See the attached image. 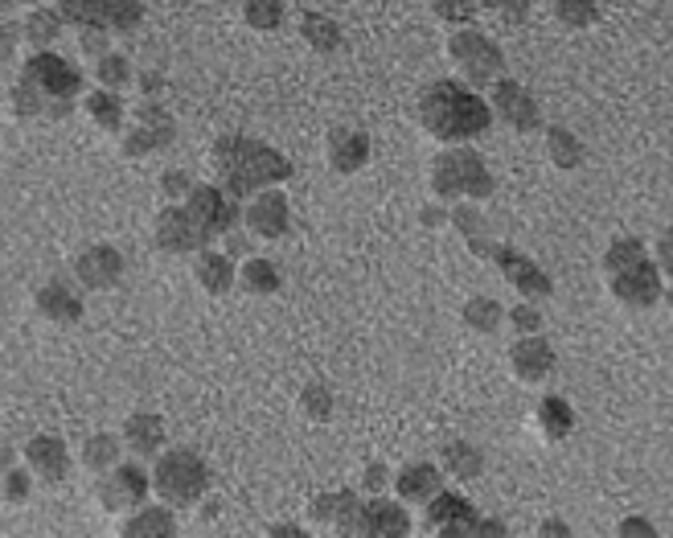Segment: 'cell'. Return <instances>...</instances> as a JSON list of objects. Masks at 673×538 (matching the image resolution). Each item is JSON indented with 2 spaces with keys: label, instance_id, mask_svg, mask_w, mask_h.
<instances>
[{
  "label": "cell",
  "instance_id": "30bf717a",
  "mask_svg": "<svg viewBox=\"0 0 673 538\" xmlns=\"http://www.w3.org/2000/svg\"><path fill=\"white\" fill-rule=\"evenodd\" d=\"M157 247L165 251V255H198V251H206L214 239L201 231V222L189 214L186 202H172L165 205L157 214Z\"/></svg>",
  "mask_w": 673,
  "mask_h": 538
},
{
  "label": "cell",
  "instance_id": "836d02e7",
  "mask_svg": "<svg viewBox=\"0 0 673 538\" xmlns=\"http://www.w3.org/2000/svg\"><path fill=\"white\" fill-rule=\"evenodd\" d=\"M119 452H124V440L112 436V432H91L83 440V468L91 473H107V468L119 465Z\"/></svg>",
  "mask_w": 673,
  "mask_h": 538
},
{
  "label": "cell",
  "instance_id": "603a6c76",
  "mask_svg": "<svg viewBox=\"0 0 673 538\" xmlns=\"http://www.w3.org/2000/svg\"><path fill=\"white\" fill-rule=\"evenodd\" d=\"M193 279H198L210 296H227V292L239 284L234 255H230V251H214V247L198 251V255H193Z\"/></svg>",
  "mask_w": 673,
  "mask_h": 538
},
{
  "label": "cell",
  "instance_id": "bcb514c9",
  "mask_svg": "<svg viewBox=\"0 0 673 538\" xmlns=\"http://www.w3.org/2000/svg\"><path fill=\"white\" fill-rule=\"evenodd\" d=\"M505 317H509V325H514L517 334H538V329H543V308L534 305V300H522V305H514Z\"/></svg>",
  "mask_w": 673,
  "mask_h": 538
},
{
  "label": "cell",
  "instance_id": "44dd1931",
  "mask_svg": "<svg viewBox=\"0 0 673 538\" xmlns=\"http://www.w3.org/2000/svg\"><path fill=\"white\" fill-rule=\"evenodd\" d=\"M440 489H444V473H440V465H431V461H411V465H402L399 473H395V494H399V502H407V506H428Z\"/></svg>",
  "mask_w": 673,
  "mask_h": 538
},
{
  "label": "cell",
  "instance_id": "8fae6325",
  "mask_svg": "<svg viewBox=\"0 0 673 538\" xmlns=\"http://www.w3.org/2000/svg\"><path fill=\"white\" fill-rule=\"evenodd\" d=\"M488 103H493V116H502L505 124L514 131H522V136L543 128V103L534 99V91L522 87L517 78H497Z\"/></svg>",
  "mask_w": 673,
  "mask_h": 538
},
{
  "label": "cell",
  "instance_id": "9a60e30c",
  "mask_svg": "<svg viewBox=\"0 0 673 538\" xmlns=\"http://www.w3.org/2000/svg\"><path fill=\"white\" fill-rule=\"evenodd\" d=\"M411 535V514L407 502H390V497H366L354 518V538H402Z\"/></svg>",
  "mask_w": 673,
  "mask_h": 538
},
{
  "label": "cell",
  "instance_id": "e575fe53",
  "mask_svg": "<svg viewBox=\"0 0 673 538\" xmlns=\"http://www.w3.org/2000/svg\"><path fill=\"white\" fill-rule=\"evenodd\" d=\"M62 25H66V17L57 13V9H50V4H38V9H29L21 33H25L38 50H50V45L57 42V33H62Z\"/></svg>",
  "mask_w": 673,
  "mask_h": 538
},
{
  "label": "cell",
  "instance_id": "277c9868",
  "mask_svg": "<svg viewBox=\"0 0 673 538\" xmlns=\"http://www.w3.org/2000/svg\"><path fill=\"white\" fill-rule=\"evenodd\" d=\"M153 494L172 509L198 506L210 494V465L193 449H169L153 461Z\"/></svg>",
  "mask_w": 673,
  "mask_h": 538
},
{
  "label": "cell",
  "instance_id": "b9f144b4",
  "mask_svg": "<svg viewBox=\"0 0 673 538\" xmlns=\"http://www.w3.org/2000/svg\"><path fill=\"white\" fill-rule=\"evenodd\" d=\"M95 78L107 91H124L136 78V71H132V62L124 54H103V59H95Z\"/></svg>",
  "mask_w": 673,
  "mask_h": 538
},
{
  "label": "cell",
  "instance_id": "52a82bcc",
  "mask_svg": "<svg viewBox=\"0 0 673 538\" xmlns=\"http://www.w3.org/2000/svg\"><path fill=\"white\" fill-rule=\"evenodd\" d=\"M132 116H136L132 128H124V152L128 157H153V152L177 140V119L169 116V107L160 99H140Z\"/></svg>",
  "mask_w": 673,
  "mask_h": 538
},
{
  "label": "cell",
  "instance_id": "f5cc1de1",
  "mask_svg": "<svg viewBox=\"0 0 673 538\" xmlns=\"http://www.w3.org/2000/svg\"><path fill=\"white\" fill-rule=\"evenodd\" d=\"M136 83H140L144 99H160V95H165V74H160V71H144V74H136Z\"/></svg>",
  "mask_w": 673,
  "mask_h": 538
},
{
  "label": "cell",
  "instance_id": "3957f363",
  "mask_svg": "<svg viewBox=\"0 0 673 538\" xmlns=\"http://www.w3.org/2000/svg\"><path fill=\"white\" fill-rule=\"evenodd\" d=\"M497 190V177L488 169V160L469 145H452L448 152L431 160V193L444 198H460V202H485Z\"/></svg>",
  "mask_w": 673,
  "mask_h": 538
},
{
  "label": "cell",
  "instance_id": "7bdbcfd3",
  "mask_svg": "<svg viewBox=\"0 0 673 538\" xmlns=\"http://www.w3.org/2000/svg\"><path fill=\"white\" fill-rule=\"evenodd\" d=\"M9 107H13V116L29 119V116H45V107H50V99H45L42 91L33 87L29 78H17L13 91H9Z\"/></svg>",
  "mask_w": 673,
  "mask_h": 538
},
{
  "label": "cell",
  "instance_id": "484cf974",
  "mask_svg": "<svg viewBox=\"0 0 673 538\" xmlns=\"http://www.w3.org/2000/svg\"><path fill=\"white\" fill-rule=\"evenodd\" d=\"M33 300H38V313L50 317L54 325H78L83 320V296L71 284H62V279L42 284V288L33 292Z\"/></svg>",
  "mask_w": 673,
  "mask_h": 538
},
{
  "label": "cell",
  "instance_id": "e0dca14e",
  "mask_svg": "<svg viewBox=\"0 0 673 538\" xmlns=\"http://www.w3.org/2000/svg\"><path fill=\"white\" fill-rule=\"evenodd\" d=\"M119 276H124V251L112 247V243H95V247H86L83 255L74 260V279H78L86 292L115 288Z\"/></svg>",
  "mask_w": 673,
  "mask_h": 538
},
{
  "label": "cell",
  "instance_id": "1f68e13d",
  "mask_svg": "<svg viewBox=\"0 0 673 538\" xmlns=\"http://www.w3.org/2000/svg\"><path fill=\"white\" fill-rule=\"evenodd\" d=\"M301 38H304V45H313L316 54H337L345 42V30L333 21V17L308 9V13L301 17Z\"/></svg>",
  "mask_w": 673,
  "mask_h": 538
},
{
  "label": "cell",
  "instance_id": "8992f818",
  "mask_svg": "<svg viewBox=\"0 0 673 538\" xmlns=\"http://www.w3.org/2000/svg\"><path fill=\"white\" fill-rule=\"evenodd\" d=\"M448 54H452V62L460 66L464 83H473V87L497 83V78H502V71H505L502 45L493 42L488 33L473 30V25H464V30H456L452 38H448Z\"/></svg>",
  "mask_w": 673,
  "mask_h": 538
},
{
  "label": "cell",
  "instance_id": "ac0fdd59",
  "mask_svg": "<svg viewBox=\"0 0 673 538\" xmlns=\"http://www.w3.org/2000/svg\"><path fill=\"white\" fill-rule=\"evenodd\" d=\"M246 231L259 234V239H284L292 231V205L280 190H263L255 193L243 210Z\"/></svg>",
  "mask_w": 673,
  "mask_h": 538
},
{
  "label": "cell",
  "instance_id": "ffe728a7",
  "mask_svg": "<svg viewBox=\"0 0 673 538\" xmlns=\"http://www.w3.org/2000/svg\"><path fill=\"white\" fill-rule=\"evenodd\" d=\"M370 131L361 128H333L329 140H325V157H329V169L341 177H354L370 165Z\"/></svg>",
  "mask_w": 673,
  "mask_h": 538
},
{
  "label": "cell",
  "instance_id": "4316f807",
  "mask_svg": "<svg viewBox=\"0 0 673 538\" xmlns=\"http://www.w3.org/2000/svg\"><path fill=\"white\" fill-rule=\"evenodd\" d=\"M546 157H550V165H555V169H562V173H575V169H583V165H588V145H583L571 128L550 124V128H546Z\"/></svg>",
  "mask_w": 673,
  "mask_h": 538
},
{
  "label": "cell",
  "instance_id": "d590c367",
  "mask_svg": "<svg viewBox=\"0 0 673 538\" xmlns=\"http://www.w3.org/2000/svg\"><path fill=\"white\" fill-rule=\"evenodd\" d=\"M460 317H464V325H469L473 334L493 337V334H497V329H502L505 308H502V300H493V296H473L469 305L460 308Z\"/></svg>",
  "mask_w": 673,
  "mask_h": 538
},
{
  "label": "cell",
  "instance_id": "91938a15",
  "mask_svg": "<svg viewBox=\"0 0 673 538\" xmlns=\"http://www.w3.org/2000/svg\"><path fill=\"white\" fill-rule=\"evenodd\" d=\"M246 251V239H239V234H234V239H230V255H243Z\"/></svg>",
  "mask_w": 673,
  "mask_h": 538
},
{
  "label": "cell",
  "instance_id": "f1b7e54d",
  "mask_svg": "<svg viewBox=\"0 0 673 538\" xmlns=\"http://www.w3.org/2000/svg\"><path fill=\"white\" fill-rule=\"evenodd\" d=\"M448 222L456 226L460 234H464V243H469V251H476V255H485V260H493V251H497V243L488 239V219L476 210V202H460L452 214H448Z\"/></svg>",
  "mask_w": 673,
  "mask_h": 538
},
{
  "label": "cell",
  "instance_id": "d6a6232c",
  "mask_svg": "<svg viewBox=\"0 0 673 538\" xmlns=\"http://www.w3.org/2000/svg\"><path fill=\"white\" fill-rule=\"evenodd\" d=\"M538 428H543L546 440H567L575 432V408L562 399V394H546L543 403H538Z\"/></svg>",
  "mask_w": 673,
  "mask_h": 538
},
{
  "label": "cell",
  "instance_id": "7a4b0ae2",
  "mask_svg": "<svg viewBox=\"0 0 673 538\" xmlns=\"http://www.w3.org/2000/svg\"><path fill=\"white\" fill-rule=\"evenodd\" d=\"M419 124L440 145H469L493 128V103L481 99L476 87L460 78H435L419 91Z\"/></svg>",
  "mask_w": 673,
  "mask_h": 538
},
{
  "label": "cell",
  "instance_id": "f35d334b",
  "mask_svg": "<svg viewBox=\"0 0 673 538\" xmlns=\"http://www.w3.org/2000/svg\"><path fill=\"white\" fill-rule=\"evenodd\" d=\"M555 17L567 30H591L600 25V0H555Z\"/></svg>",
  "mask_w": 673,
  "mask_h": 538
},
{
  "label": "cell",
  "instance_id": "f6af8a7d",
  "mask_svg": "<svg viewBox=\"0 0 673 538\" xmlns=\"http://www.w3.org/2000/svg\"><path fill=\"white\" fill-rule=\"evenodd\" d=\"M481 9H488L493 17H502L505 25H522L526 17H530V0H476Z\"/></svg>",
  "mask_w": 673,
  "mask_h": 538
},
{
  "label": "cell",
  "instance_id": "6f0895ef",
  "mask_svg": "<svg viewBox=\"0 0 673 538\" xmlns=\"http://www.w3.org/2000/svg\"><path fill=\"white\" fill-rule=\"evenodd\" d=\"M13 45H17V30L13 21H4V62H13Z\"/></svg>",
  "mask_w": 673,
  "mask_h": 538
},
{
  "label": "cell",
  "instance_id": "83f0119b",
  "mask_svg": "<svg viewBox=\"0 0 673 538\" xmlns=\"http://www.w3.org/2000/svg\"><path fill=\"white\" fill-rule=\"evenodd\" d=\"M119 530H124V538H172L177 535V518H172L169 502H160V506L132 509V518Z\"/></svg>",
  "mask_w": 673,
  "mask_h": 538
},
{
  "label": "cell",
  "instance_id": "7c38bea8",
  "mask_svg": "<svg viewBox=\"0 0 673 538\" xmlns=\"http://www.w3.org/2000/svg\"><path fill=\"white\" fill-rule=\"evenodd\" d=\"M148 473L140 465H115L103 473V481L95 485L99 494V506L107 514H128V509H140L148 502Z\"/></svg>",
  "mask_w": 673,
  "mask_h": 538
},
{
  "label": "cell",
  "instance_id": "11a10c76",
  "mask_svg": "<svg viewBox=\"0 0 673 538\" xmlns=\"http://www.w3.org/2000/svg\"><path fill=\"white\" fill-rule=\"evenodd\" d=\"M538 538H571V526L562 523V518H543V526H538Z\"/></svg>",
  "mask_w": 673,
  "mask_h": 538
},
{
  "label": "cell",
  "instance_id": "816d5d0a",
  "mask_svg": "<svg viewBox=\"0 0 673 538\" xmlns=\"http://www.w3.org/2000/svg\"><path fill=\"white\" fill-rule=\"evenodd\" d=\"M658 267H661V276L673 279V226H665L658 239Z\"/></svg>",
  "mask_w": 673,
  "mask_h": 538
},
{
  "label": "cell",
  "instance_id": "5bb4252c",
  "mask_svg": "<svg viewBox=\"0 0 673 538\" xmlns=\"http://www.w3.org/2000/svg\"><path fill=\"white\" fill-rule=\"evenodd\" d=\"M608 288H612V296H617L620 305L629 308H653L661 305V296H665V288H661V267L649 260V255L641 263L624 267V272H612V276H608Z\"/></svg>",
  "mask_w": 673,
  "mask_h": 538
},
{
  "label": "cell",
  "instance_id": "680465c9",
  "mask_svg": "<svg viewBox=\"0 0 673 538\" xmlns=\"http://www.w3.org/2000/svg\"><path fill=\"white\" fill-rule=\"evenodd\" d=\"M440 222H444V210H435V205L423 210V226H440Z\"/></svg>",
  "mask_w": 673,
  "mask_h": 538
},
{
  "label": "cell",
  "instance_id": "7dc6e473",
  "mask_svg": "<svg viewBox=\"0 0 673 538\" xmlns=\"http://www.w3.org/2000/svg\"><path fill=\"white\" fill-rule=\"evenodd\" d=\"M29 473L33 468H13V465H4V502L9 506H21V502H29Z\"/></svg>",
  "mask_w": 673,
  "mask_h": 538
},
{
  "label": "cell",
  "instance_id": "9f6ffc18",
  "mask_svg": "<svg viewBox=\"0 0 673 538\" xmlns=\"http://www.w3.org/2000/svg\"><path fill=\"white\" fill-rule=\"evenodd\" d=\"M267 535H272V538H280V535H284V538H304L308 530H301V526H292V523H280V526H267Z\"/></svg>",
  "mask_w": 673,
  "mask_h": 538
},
{
  "label": "cell",
  "instance_id": "f546056e",
  "mask_svg": "<svg viewBox=\"0 0 673 538\" xmlns=\"http://www.w3.org/2000/svg\"><path fill=\"white\" fill-rule=\"evenodd\" d=\"M440 461H444V473H452L456 481H476L485 473V452L469 440H448Z\"/></svg>",
  "mask_w": 673,
  "mask_h": 538
},
{
  "label": "cell",
  "instance_id": "94428289",
  "mask_svg": "<svg viewBox=\"0 0 673 538\" xmlns=\"http://www.w3.org/2000/svg\"><path fill=\"white\" fill-rule=\"evenodd\" d=\"M201 518H218V502H206V506H201Z\"/></svg>",
  "mask_w": 673,
  "mask_h": 538
},
{
  "label": "cell",
  "instance_id": "4dcf8cb0",
  "mask_svg": "<svg viewBox=\"0 0 673 538\" xmlns=\"http://www.w3.org/2000/svg\"><path fill=\"white\" fill-rule=\"evenodd\" d=\"M83 107H86V116L95 119L103 131H124V119H128V107H124V99H119V91H91V95H83Z\"/></svg>",
  "mask_w": 673,
  "mask_h": 538
},
{
  "label": "cell",
  "instance_id": "681fc988",
  "mask_svg": "<svg viewBox=\"0 0 673 538\" xmlns=\"http://www.w3.org/2000/svg\"><path fill=\"white\" fill-rule=\"evenodd\" d=\"M390 481V468L382 461H370V465L361 468V494H382Z\"/></svg>",
  "mask_w": 673,
  "mask_h": 538
},
{
  "label": "cell",
  "instance_id": "8d00e7d4",
  "mask_svg": "<svg viewBox=\"0 0 673 538\" xmlns=\"http://www.w3.org/2000/svg\"><path fill=\"white\" fill-rule=\"evenodd\" d=\"M239 284H243L251 296H275L280 292V284H284V276H280V267H275L272 260H246L243 267H239Z\"/></svg>",
  "mask_w": 673,
  "mask_h": 538
},
{
  "label": "cell",
  "instance_id": "7402d4cb",
  "mask_svg": "<svg viewBox=\"0 0 673 538\" xmlns=\"http://www.w3.org/2000/svg\"><path fill=\"white\" fill-rule=\"evenodd\" d=\"M25 465L33 468V477H42L45 485H57V481L71 473V452L62 444V436H33L25 444Z\"/></svg>",
  "mask_w": 673,
  "mask_h": 538
},
{
  "label": "cell",
  "instance_id": "cb8c5ba5",
  "mask_svg": "<svg viewBox=\"0 0 673 538\" xmlns=\"http://www.w3.org/2000/svg\"><path fill=\"white\" fill-rule=\"evenodd\" d=\"M358 506L361 497L354 489H333V494H320L308 506L313 523L320 526H333V535H354V518H358Z\"/></svg>",
  "mask_w": 673,
  "mask_h": 538
},
{
  "label": "cell",
  "instance_id": "c3c4849f",
  "mask_svg": "<svg viewBox=\"0 0 673 538\" xmlns=\"http://www.w3.org/2000/svg\"><path fill=\"white\" fill-rule=\"evenodd\" d=\"M160 193L172 198V202H177V198L186 202L189 193H193V181H189L186 169H165V173H160Z\"/></svg>",
  "mask_w": 673,
  "mask_h": 538
},
{
  "label": "cell",
  "instance_id": "4fadbf2b",
  "mask_svg": "<svg viewBox=\"0 0 673 538\" xmlns=\"http://www.w3.org/2000/svg\"><path fill=\"white\" fill-rule=\"evenodd\" d=\"M493 263H497V272L514 284V292L522 296V300H534V305H538V300H546V296H555V279L543 272V263H534L530 255H522L517 247L497 243Z\"/></svg>",
  "mask_w": 673,
  "mask_h": 538
},
{
  "label": "cell",
  "instance_id": "ab89813d",
  "mask_svg": "<svg viewBox=\"0 0 673 538\" xmlns=\"http://www.w3.org/2000/svg\"><path fill=\"white\" fill-rule=\"evenodd\" d=\"M645 255H649L645 239H632V234H624V239H617L612 247L603 251V276H612V272H624V267L641 263Z\"/></svg>",
  "mask_w": 673,
  "mask_h": 538
},
{
  "label": "cell",
  "instance_id": "2e32d148",
  "mask_svg": "<svg viewBox=\"0 0 673 538\" xmlns=\"http://www.w3.org/2000/svg\"><path fill=\"white\" fill-rule=\"evenodd\" d=\"M423 518L428 526L435 530L440 538H456V535H469L473 538V526H476V506L469 502L464 494H452V489H440L423 506Z\"/></svg>",
  "mask_w": 673,
  "mask_h": 538
},
{
  "label": "cell",
  "instance_id": "d4e9b609",
  "mask_svg": "<svg viewBox=\"0 0 673 538\" xmlns=\"http://www.w3.org/2000/svg\"><path fill=\"white\" fill-rule=\"evenodd\" d=\"M165 420H160L157 411H136L124 420V444H128L140 461H157L160 449H165Z\"/></svg>",
  "mask_w": 673,
  "mask_h": 538
},
{
  "label": "cell",
  "instance_id": "db71d44e",
  "mask_svg": "<svg viewBox=\"0 0 673 538\" xmlns=\"http://www.w3.org/2000/svg\"><path fill=\"white\" fill-rule=\"evenodd\" d=\"M617 535H620V538H637V535L653 538V535H658V526L649 523V518H624V523L617 526Z\"/></svg>",
  "mask_w": 673,
  "mask_h": 538
},
{
  "label": "cell",
  "instance_id": "ba28073f",
  "mask_svg": "<svg viewBox=\"0 0 673 538\" xmlns=\"http://www.w3.org/2000/svg\"><path fill=\"white\" fill-rule=\"evenodd\" d=\"M21 78H29L45 99H78V95H83V74H78V66H71L62 54H50V50L29 54L25 66H21Z\"/></svg>",
  "mask_w": 673,
  "mask_h": 538
},
{
  "label": "cell",
  "instance_id": "5b68a950",
  "mask_svg": "<svg viewBox=\"0 0 673 538\" xmlns=\"http://www.w3.org/2000/svg\"><path fill=\"white\" fill-rule=\"evenodd\" d=\"M54 9L78 30L132 33L144 21V0H54Z\"/></svg>",
  "mask_w": 673,
  "mask_h": 538
},
{
  "label": "cell",
  "instance_id": "be15d7a7",
  "mask_svg": "<svg viewBox=\"0 0 673 538\" xmlns=\"http://www.w3.org/2000/svg\"><path fill=\"white\" fill-rule=\"evenodd\" d=\"M21 4H29V9H38V4H42V0H21Z\"/></svg>",
  "mask_w": 673,
  "mask_h": 538
},
{
  "label": "cell",
  "instance_id": "74e56055",
  "mask_svg": "<svg viewBox=\"0 0 673 538\" xmlns=\"http://www.w3.org/2000/svg\"><path fill=\"white\" fill-rule=\"evenodd\" d=\"M284 0H243V17L255 33H272L284 25Z\"/></svg>",
  "mask_w": 673,
  "mask_h": 538
},
{
  "label": "cell",
  "instance_id": "6da1fadb",
  "mask_svg": "<svg viewBox=\"0 0 673 538\" xmlns=\"http://www.w3.org/2000/svg\"><path fill=\"white\" fill-rule=\"evenodd\" d=\"M210 165H214V177L218 186L230 193V198H255L263 190H275L292 181L296 165L280 152V148L263 145L255 136H243V131H227L218 136L214 148H210Z\"/></svg>",
  "mask_w": 673,
  "mask_h": 538
},
{
  "label": "cell",
  "instance_id": "6125c7cd",
  "mask_svg": "<svg viewBox=\"0 0 673 538\" xmlns=\"http://www.w3.org/2000/svg\"><path fill=\"white\" fill-rule=\"evenodd\" d=\"M661 300H665V305L673 308V288H665V296H661Z\"/></svg>",
  "mask_w": 673,
  "mask_h": 538
},
{
  "label": "cell",
  "instance_id": "9c48e42d",
  "mask_svg": "<svg viewBox=\"0 0 673 538\" xmlns=\"http://www.w3.org/2000/svg\"><path fill=\"white\" fill-rule=\"evenodd\" d=\"M186 205L210 239L234 234V226L243 222V210H246V205L239 202V198H230L222 186H193V193L186 198Z\"/></svg>",
  "mask_w": 673,
  "mask_h": 538
},
{
  "label": "cell",
  "instance_id": "60d3db41",
  "mask_svg": "<svg viewBox=\"0 0 673 538\" xmlns=\"http://www.w3.org/2000/svg\"><path fill=\"white\" fill-rule=\"evenodd\" d=\"M301 411L313 423H329L333 411H337V399H333V391L325 387V382H308V387L301 391Z\"/></svg>",
  "mask_w": 673,
  "mask_h": 538
},
{
  "label": "cell",
  "instance_id": "ee69618b",
  "mask_svg": "<svg viewBox=\"0 0 673 538\" xmlns=\"http://www.w3.org/2000/svg\"><path fill=\"white\" fill-rule=\"evenodd\" d=\"M476 0H431V13L440 17L444 25H456V30H464V25H473L476 21Z\"/></svg>",
  "mask_w": 673,
  "mask_h": 538
},
{
  "label": "cell",
  "instance_id": "d6986e66",
  "mask_svg": "<svg viewBox=\"0 0 673 538\" xmlns=\"http://www.w3.org/2000/svg\"><path fill=\"white\" fill-rule=\"evenodd\" d=\"M555 366H559V354H555V346H550L543 334H522L514 341V349H509V370H514L522 382L550 379Z\"/></svg>",
  "mask_w": 673,
  "mask_h": 538
},
{
  "label": "cell",
  "instance_id": "f907efd6",
  "mask_svg": "<svg viewBox=\"0 0 673 538\" xmlns=\"http://www.w3.org/2000/svg\"><path fill=\"white\" fill-rule=\"evenodd\" d=\"M78 45H83L86 59H103V54H112V50H107V30H83Z\"/></svg>",
  "mask_w": 673,
  "mask_h": 538
}]
</instances>
